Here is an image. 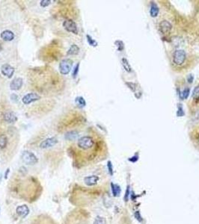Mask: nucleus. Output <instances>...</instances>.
<instances>
[{"mask_svg":"<svg viewBox=\"0 0 199 224\" xmlns=\"http://www.w3.org/2000/svg\"><path fill=\"white\" fill-rule=\"evenodd\" d=\"M94 145V140L90 136H83L79 139L77 146L79 148L83 150H88L91 149Z\"/></svg>","mask_w":199,"mask_h":224,"instance_id":"nucleus-1","label":"nucleus"},{"mask_svg":"<svg viewBox=\"0 0 199 224\" xmlns=\"http://www.w3.org/2000/svg\"><path fill=\"white\" fill-rule=\"evenodd\" d=\"M21 159H22L23 162L25 163L26 164H29V165H33L38 163V159L37 156L32 153V152L29 151H23L21 154Z\"/></svg>","mask_w":199,"mask_h":224,"instance_id":"nucleus-2","label":"nucleus"},{"mask_svg":"<svg viewBox=\"0 0 199 224\" xmlns=\"http://www.w3.org/2000/svg\"><path fill=\"white\" fill-rule=\"evenodd\" d=\"M173 62L177 66H181L186 60V53L184 50H177L173 53Z\"/></svg>","mask_w":199,"mask_h":224,"instance_id":"nucleus-3","label":"nucleus"},{"mask_svg":"<svg viewBox=\"0 0 199 224\" xmlns=\"http://www.w3.org/2000/svg\"><path fill=\"white\" fill-rule=\"evenodd\" d=\"M73 62L70 58L61 60L59 64V71L62 75H68L71 71Z\"/></svg>","mask_w":199,"mask_h":224,"instance_id":"nucleus-4","label":"nucleus"},{"mask_svg":"<svg viewBox=\"0 0 199 224\" xmlns=\"http://www.w3.org/2000/svg\"><path fill=\"white\" fill-rule=\"evenodd\" d=\"M63 27L68 32H71L74 34H78L77 25L72 20H66L63 22Z\"/></svg>","mask_w":199,"mask_h":224,"instance_id":"nucleus-5","label":"nucleus"},{"mask_svg":"<svg viewBox=\"0 0 199 224\" xmlns=\"http://www.w3.org/2000/svg\"><path fill=\"white\" fill-rule=\"evenodd\" d=\"M41 99L40 95H38L37 93H29L23 97L22 102L25 105H29L33 102L38 101Z\"/></svg>","mask_w":199,"mask_h":224,"instance_id":"nucleus-6","label":"nucleus"},{"mask_svg":"<svg viewBox=\"0 0 199 224\" xmlns=\"http://www.w3.org/2000/svg\"><path fill=\"white\" fill-rule=\"evenodd\" d=\"M14 71H15V70H14V67L8 64H5L1 67V73H2V75L6 76L8 79H11L13 76Z\"/></svg>","mask_w":199,"mask_h":224,"instance_id":"nucleus-7","label":"nucleus"},{"mask_svg":"<svg viewBox=\"0 0 199 224\" xmlns=\"http://www.w3.org/2000/svg\"><path fill=\"white\" fill-rule=\"evenodd\" d=\"M57 143H58V139L56 137H49V138H46L44 140H43L40 144V147L41 149H47V148L54 147Z\"/></svg>","mask_w":199,"mask_h":224,"instance_id":"nucleus-8","label":"nucleus"},{"mask_svg":"<svg viewBox=\"0 0 199 224\" xmlns=\"http://www.w3.org/2000/svg\"><path fill=\"white\" fill-rule=\"evenodd\" d=\"M159 29L162 34H168L172 31V25L168 20H162L159 24Z\"/></svg>","mask_w":199,"mask_h":224,"instance_id":"nucleus-9","label":"nucleus"},{"mask_svg":"<svg viewBox=\"0 0 199 224\" xmlns=\"http://www.w3.org/2000/svg\"><path fill=\"white\" fill-rule=\"evenodd\" d=\"M23 80L22 78H15L10 83V89L12 91H18L23 87Z\"/></svg>","mask_w":199,"mask_h":224,"instance_id":"nucleus-10","label":"nucleus"},{"mask_svg":"<svg viewBox=\"0 0 199 224\" xmlns=\"http://www.w3.org/2000/svg\"><path fill=\"white\" fill-rule=\"evenodd\" d=\"M17 214L22 218H25L29 214V209L26 205H19L16 209Z\"/></svg>","mask_w":199,"mask_h":224,"instance_id":"nucleus-11","label":"nucleus"},{"mask_svg":"<svg viewBox=\"0 0 199 224\" xmlns=\"http://www.w3.org/2000/svg\"><path fill=\"white\" fill-rule=\"evenodd\" d=\"M2 117L5 121L8 122V123H14L17 121V117L16 116L15 114L10 111L4 113Z\"/></svg>","mask_w":199,"mask_h":224,"instance_id":"nucleus-12","label":"nucleus"},{"mask_svg":"<svg viewBox=\"0 0 199 224\" xmlns=\"http://www.w3.org/2000/svg\"><path fill=\"white\" fill-rule=\"evenodd\" d=\"M99 181V177L95 175H92V176H86L84 178V181H85V185L88 186H94V185H97V183Z\"/></svg>","mask_w":199,"mask_h":224,"instance_id":"nucleus-13","label":"nucleus"},{"mask_svg":"<svg viewBox=\"0 0 199 224\" xmlns=\"http://www.w3.org/2000/svg\"><path fill=\"white\" fill-rule=\"evenodd\" d=\"M0 37L5 41H11L14 39L15 35L13 31H10V30H5L1 33Z\"/></svg>","mask_w":199,"mask_h":224,"instance_id":"nucleus-14","label":"nucleus"},{"mask_svg":"<svg viewBox=\"0 0 199 224\" xmlns=\"http://www.w3.org/2000/svg\"><path fill=\"white\" fill-rule=\"evenodd\" d=\"M159 12H160V8H159L157 4L154 2H150V17H153V18L157 17V16L159 15Z\"/></svg>","mask_w":199,"mask_h":224,"instance_id":"nucleus-15","label":"nucleus"},{"mask_svg":"<svg viewBox=\"0 0 199 224\" xmlns=\"http://www.w3.org/2000/svg\"><path fill=\"white\" fill-rule=\"evenodd\" d=\"M80 49L77 45L73 44L71 45L69 50L67 52V55H77L79 53Z\"/></svg>","mask_w":199,"mask_h":224,"instance_id":"nucleus-16","label":"nucleus"},{"mask_svg":"<svg viewBox=\"0 0 199 224\" xmlns=\"http://www.w3.org/2000/svg\"><path fill=\"white\" fill-rule=\"evenodd\" d=\"M121 64H122L123 67H124L126 72L131 73L133 71V69H132L131 65H130L129 61L127 60V58H122V59H121Z\"/></svg>","mask_w":199,"mask_h":224,"instance_id":"nucleus-17","label":"nucleus"},{"mask_svg":"<svg viewBox=\"0 0 199 224\" xmlns=\"http://www.w3.org/2000/svg\"><path fill=\"white\" fill-rule=\"evenodd\" d=\"M111 188H112V192H113V194L114 197H118L121 194V188L117 184L111 183Z\"/></svg>","mask_w":199,"mask_h":224,"instance_id":"nucleus-18","label":"nucleus"},{"mask_svg":"<svg viewBox=\"0 0 199 224\" xmlns=\"http://www.w3.org/2000/svg\"><path fill=\"white\" fill-rule=\"evenodd\" d=\"M78 132L77 131H70L65 133V138L68 140H73L78 137Z\"/></svg>","mask_w":199,"mask_h":224,"instance_id":"nucleus-19","label":"nucleus"},{"mask_svg":"<svg viewBox=\"0 0 199 224\" xmlns=\"http://www.w3.org/2000/svg\"><path fill=\"white\" fill-rule=\"evenodd\" d=\"M75 103L79 108H84L86 105V101L82 96H77L75 99Z\"/></svg>","mask_w":199,"mask_h":224,"instance_id":"nucleus-20","label":"nucleus"},{"mask_svg":"<svg viewBox=\"0 0 199 224\" xmlns=\"http://www.w3.org/2000/svg\"><path fill=\"white\" fill-rule=\"evenodd\" d=\"M178 94L180 99H188L189 94H190V89H189V87H185L182 91L179 92Z\"/></svg>","mask_w":199,"mask_h":224,"instance_id":"nucleus-21","label":"nucleus"},{"mask_svg":"<svg viewBox=\"0 0 199 224\" xmlns=\"http://www.w3.org/2000/svg\"><path fill=\"white\" fill-rule=\"evenodd\" d=\"M8 138L5 135H0V149H4L7 146Z\"/></svg>","mask_w":199,"mask_h":224,"instance_id":"nucleus-22","label":"nucleus"},{"mask_svg":"<svg viewBox=\"0 0 199 224\" xmlns=\"http://www.w3.org/2000/svg\"><path fill=\"white\" fill-rule=\"evenodd\" d=\"M125 84H126V85L127 86L128 88H129L132 92L134 93L135 94H136V92H137V91H136V90H137V84H136V83L131 82H125Z\"/></svg>","mask_w":199,"mask_h":224,"instance_id":"nucleus-23","label":"nucleus"},{"mask_svg":"<svg viewBox=\"0 0 199 224\" xmlns=\"http://www.w3.org/2000/svg\"><path fill=\"white\" fill-rule=\"evenodd\" d=\"M192 98L195 101L199 100V85H197L194 88L192 93Z\"/></svg>","mask_w":199,"mask_h":224,"instance_id":"nucleus-24","label":"nucleus"},{"mask_svg":"<svg viewBox=\"0 0 199 224\" xmlns=\"http://www.w3.org/2000/svg\"><path fill=\"white\" fill-rule=\"evenodd\" d=\"M86 38H87V41H88V43H89V44L90 45V46H93V47H96V46H97V45H98V43H97L95 40L93 39L91 35H89V34H87Z\"/></svg>","mask_w":199,"mask_h":224,"instance_id":"nucleus-25","label":"nucleus"},{"mask_svg":"<svg viewBox=\"0 0 199 224\" xmlns=\"http://www.w3.org/2000/svg\"><path fill=\"white\" fill-rule=\"evenodd\" d=\"M185 115V112H184V107H183V105L178 103L177 104V116L178 117H184Z\"/></svg>","mask_w":199,"mask_h":224,"instance_id":"nucleus-26","label":"nucleus"},{"mask_svg":"<svg viewBox=\"0 0 199 224\" xmlns=\"http://www.w3.org/2000/svg\"><path fill=\"white\" fill-rule=\"evenodd\" d=\"M93 224H106V220L103 217L97 216L95 219H94Z\"/></svg>","mask_w":199,"mask_h":224,"instance_id":"nucleus-27","label":"nucleus"},{"mask_svg":"<svg viewBox=\"0 0 199 224\" xmlns=\"http://www.w3.org/2000/svg\"><path fill=\"white\" fill-rule=\"evenodd\" d=\"M115 45L117 47V50L118 52H122L124 50V43L122 40H115Z\"/></svg>","mask_w":199,"mask_h":224,"instance_id":"nucleus-28","label":"nucleus"},{"mask_svg":"<svg viewBox=\"0 0 199 224\" xmlns=\"http://www.w3.org/2000/svg\"><path fill=\"white\" fill-rule=\"evenodd\" d=\"M107 168L109 175H110V176H113V174H114V170H113V163H112L111 161H109L107 162Z\"/></svg>","mask_w":199,"mask_h":224,"instance_id":"nucleus-29","label":"nucleus"},{"mask_svg":"<svg viewBox=\"0 0 199 224\" xmlns=\"http://www.w3.org/2000/svg\"><path fill=\"white\" fill-rule=\"evenodd\" d=\"M79 65H80V64L78 63L77 64V65L75 66V67H74V69H73V79H76V78L77 77V75H78V73H79Z\"/></svg>","mask_w":199,"mask_h":224,"instance_id":"nucleus-30","label":"nucleus"},{"mask_svg":"<svg viewBox=\"0 0 199 224\" xmlns=\"http://www.w3.org/2000/svg\"><path fill=\"white\" fill-rule=\"evenodd\" d=\"M129 195H130V186L129 185H128L127 187V190H126V192H125V195H124V201L125 202H127L128 200H129Z\"/></svg>","mask_w":199,"mask_h":224,"instance_id":"nucleus-31","label":"nucleus"},{"mask_svg":"<svg viewBox=\"0 0 199 224\" xmlns=\"http://www.w3.org/2000/svg\"><path fill=\"white\" fill-rule=\"evenodd\" d=\"M134 217H135V218H136V219L139 221V222H140V223L143 222V218H142V217H141V214H140V212L139 211H137L135 212Z\"/></svg>","mask_w":199,"mask_h":224,"instance_id":"nucleus-32","label":"nucleus"},{"mask_svg":"<svg viewBox=\"0 0 199 224\" xmlns=\"http://www.w3.org/2000/svg\"><path fill=\"white\" fill-rule=\"evenodd\" d=\"M139 159V156L138 153H136V154H135L133 156L129 158V159H128V160H129V161L132 163H136V161H138Z\"/></svg>","mask_w":199,"mask_h":224,"instance_id":"nucleus-33","label":"nucleus"},{"mask_svg":"<svg viewBox=\"0 0 199 224\" xmlns=\"http://www.w3.org/2000/svg\"><path fill=\"white\" fill-rule=\"evenodd\" d=\"M51 3V1H49V0H42L41 1V6L43 8H46L47 7L48 5H50Z\"/></svg>","mask_w":199,"mask_h":224,"instance_id":"nucleus-34","label":"nucleus"},{"mask_svg":"<svg viewBox=\"0 0 199 224\" xmlns=\"http://www.w3.org/2000/svg\"><path fill=\"white\" fill-rule=\"evenodd\" d=\"M193 80H194V76H193V75L190 74V75H188L187 76V82H189V84H192V82H193Z\"/></svg>","mask_w":199,"mask_h":224,"instance_id":"nucleus-35","label":"nucleus"},{"mask_svg":"<svg viewBox=\"0 0 199 224\" xmlns=\"http://www.w3.org/2000/svg\"><path fill=\"white\" fill-rule=\"evenodd\" d=\"M196 141H197V142H198V144H199V133L198 134L197 137H196Z\"/></svg>","mask_w":199,"mask_h":224,"instance_id":"nucleus-36","label":"nucleus"},{"mask_svg":"<svg viewBox=\"0 0 199 224\" xmlns=\"http://www.w3.org/2000/svg\"><path fill=\"white\" fill-rule=\"evenodd\" d=\"M9 173V169L7 170V173H6V174H5V178H7V176H8V173Z\"/></svg>","mask_w":199,"mask_h":224,"instance_id":"nucleus-37","label":"nucleus"},{"mask_svg":"<svg viewBox=\"0 0 199 224\" xmlns=\"http://www.w3.org/2000/svg\"><path fill=\"white\" fill-rule=\"evenodd\" d=\"M2 50V46L0 45V50Z\"/></svg>","mask_w":199,"mask_h":224,"instance_id":"nucleus-38","label":"nucleus"}]
</instances>
